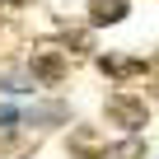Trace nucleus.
<instances>
[{
	"label": "nucleus",
	"instance_id": "nucleus-3",
	"mask_svg": "<svg viewBox=\"0 0 159 159\" xmlns=\"http://www.w3.org/2000/svg\"><path fill=\"white\" fill-rule=\"evenodd\" d=\"M108 140L98 136V131H89V126H75L70 131V154H80V159H108Z\"/></svg>",
	"mask_w": 159,
	"mask_h": 159
},
{
	"label": "nucleus",
	"instance_id": "nucleus-9",
	"mask_svg": "<svg viewBox=\"0 0 159 159\" xmlns=\"http://www.w3.org/2000/svg\"><path fill=\"white\" fill-rule=\"evenodd\" d=\"M10 5H28V0H10Z\"/></svg>",
	"mask_w": 159,
	"mask_h": 159
},
{
	"label": "nucleus",
	"instance_id": "nucleus-8",
	"mask_svg": "<svg viewBox=\"0 0 159 159\" xmlns=\"http://www.w3.org/2000/svg\"><path fill=\"white\" fill-rule=\"evenodd\" d=\"M19 122H24V112H19V108H0V131H14Z\"/></svg>",
	"mask_w": 159,
	"mask_h": 159
},
{
	"label": "nucleus",
	"instance_id": "nucleus-1",
	"mask_svg": "<svg viewBox=\"0 0 159 159\" xmlns=\"http://www.w3.org/2000/svg\"><path fill=\"white\" fill-rule=\"evenodd\" d=\"M108 122L112 126H122V131H140L145 122H150V112H145V98H131V94H108Z\"/></svg>",
	"mask_w": 159,
	"mask_h": 159
},
{
	"label": "nucleus",
	"instance_id": "nucleus-7",
	"mask_svg": "<svg viewBox=\"0 0 159 159\" xmlns=\"http://www.w3.org/2000/svg\"><path fill=\"white\" fill-rule=\"evenodd\" d=\"M108 154H112V159H140V154H145V145H140V140H122V145H112Z\"/></svg>",
	"mask_w": 159,
	"mask_h": 159
},
{
	"label": "nucleus",
	"instance_id": "nucleus-2",
	"mask_svg": "<svg viewBox=\"0 0 159 159\" xmlns=\"http://www.w3.org/2000/svg\"><path fill=\"white\" fill-rule=\"evenodd\" d=\"M28 75H33V84L52 89V84H61V80H66V56L52 52V47H38V52L28 56Z\"/></svg>",
	"mask_w": 159,
	"mask_h": 159
},
{
	"label": "nucleus",
	"instance_id": "nucleus-6",
	"mask_svg": "<svg viewBox=\"0 0 159 159\" xmlns=\"http://www.w3.org/2000/svg\"><path fill=\"white\" fill-rule=\"evenodd\" d=\"M56 122H66V108L61 103H42V108L24 112V126H56Z\"/></svg>",
	"mask_w": 159,
	"mask_h": 159
},
{
	"label": "nucleus",
	"instance_id": "nucleus-5",
	"mask_svg": "<svg viewBox=\"0 0 159 159\" xmlns=\"http://www.w3.org/2000/svg\"><path fill=\"white\" fill-rule=\"evenodd\" d=\"M126 19V0H94L89 5V24L103 28V24H122Z\"/></svg>",
	"mask_w": 159,
	"mask_h": 159
},
{
	"label": "nucleus",
	"instance_id": "nucleus-4",
	"mask_svg": "<svg viewBox=\"0 0 159 159\" xmlns=\"http://www.w3.org/2000/svg\"><path fill=\"white\" fill-rule=\"evenodd\" d=\"M98 70H103V75H112V80H131V75H145L150 66H145V61H136V56H98Z\"/></svg>",
	"mask_w": 159,
	"mask_h": 159
}]
</instances>
